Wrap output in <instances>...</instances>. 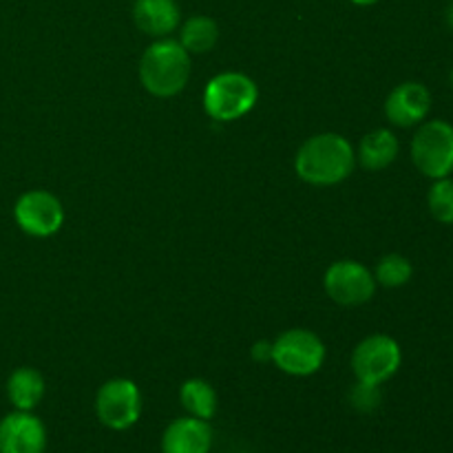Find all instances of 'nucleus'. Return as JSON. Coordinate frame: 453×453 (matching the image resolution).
Returning <instances> with one entry per match:
<instances>
[{"label":"nucleus","instance_id":"5","mask_svg":"<svg viewBox=\"0 0 453 453\" xmlns=\"http://www.w3.org/2000/svg\"><path fill=\"white\" fill-rule=\"evenodd\" d=\"M403 361L401 345L388 334H372L354 348L352 370L358 383L383 385L398 372Z\"/></svg>","mask_w":453,"mask_h":453},{"label":"nucleus","instance_id":"16","mask_svg":"<svg viewBox=\"0 0 453 453\" xmlns=\"http://www.w3.org/2000/svg\"><path fill=\"white\" fill-rule=\"evenodd\" d=\"M181 407L190 416L202 420H211L217 414V392L203 379H188L180 389Z\"/></svg>","mask_w":453,"mask_h":453},{"label":"nucleus","instance_id":"2","mask_svg":"<svg viewBox=\"0 0 453 453\" xmlns=\"http://www.w3.org/2000/svg\"><path fill=\"white\" fill-rule=\"evenodd\" d=\"M190 78V53L180 40L159 38L144 51L140 62V80L155 97H173Z\"/></svg>","mask_w":453,"mask_h":453},{"label":"nucleus","instance_id":"11","mask_svg":"<svg viewBox=\"0 0 453 453\" xmlns=\"http://www.w3.org/2000/svg\"><path fill=\"white\" fill-rule=\"evenodd\" d=\"M432 111V93L420 82H403L385 102V115L394 127L410 128L423 124Z\"/></svg>","mask_w":453,"mask_h":453},{"label":"nucleus","instance_id":"1","mask_svg":"<svg viewBox=\"0 0 453 453\" xmlns=\"http://www.w3.org/2000/svg\"><path fill=\"white\" fill-rule=\"evenodd\" d=\"M357 164L352 144L339 133H321L305 142L295 159L296 175L312 186H334L348 180Z\"/></svg>","mask_w":453,"mask_h":453},{"label":"nucleus","instance_id":"3","mask_svg":"<svg viewBox=\"0 0 453 453\" xmlns=\"http://www.w3.org/2000/svg\"><path fill=\"white\" fill-rule=\"evenodd\" d=\"M259 97V88L248 75L228 71L208 82L203 91V109L217 122H234L250 113Z\"/></svg>","mask_w":453,"mask_h":453},{"label":"nucleus","instance_id":"4","mask_svg":"<svg viewBox=\"0 0 453 453\" xmlns=\"http://www.w3.org/2000/svg\"><path fill=\"white\" fill-rule=\"evenodd\" d=\"M414 166L429 180H442L453 173V127L445 119L420 124L411 140Z\"/></svg>","mask_w":453,"mask_h":453},{"label":"nucleus","instance_id":"13","mask_svg":"<svg viewBox=\"0 0 453 453\" xmlns=\"http://www.w3.org/2000/svg\"><path fill=\"white\" fill-rule=\"evenodd\" d=\"M133 20L137 29L153 38H166L177 29L181 12L177 0H135L133 3Z\"/></svg>","mask_w":453,"mask_h":453},{"label":"nucleus","instance_id":"17","mask_svg":"<svg viewBox=\"0 0 453 453\" xmlns=\"http://www.w3.org/2000/svg\"><path fill=\"white\" fill-rule=\"evenodd\" d=\"M219 40V27L208 16H193L181 27L180 42L188 53H206Z\"/></svg>","mask_w":453,"mask_h":453},{"label":"nucleus","instance_id":"19","mask_svg":"<svg viewBox=\"0 0 453 453\" xmlns=\"http://www.w3.org/2000/svg\"><path fill=\"white\" fill-rule=\"evenodd\" d=\"M429 212L436 221L441 224L451 226L453 224V180L449 177H442V180L434 181V186L429 188L427 195Z\"/></svg>","mask_w":453,"mask_h":453},{"label":"nucleus","instance_id":"20","mask_svg":"<svg viewBox=\"0 0 453 453\" xmlns=\"http://www.w3.org/2000/svg\"><path fill=\"white\" fill-rule=\"evenodd\" d=\"M349 401L357 407L358 411L367 414V411H374L380 403V389L379 385H367V383H357V388L349 394Z\"/></svg>","mask_w":453,"mask_h":453},{"label":"nucleus","instance_id":"8","mask_svg":"<svg viewBox=\"0 0 453 453\" xmlns=\"http://www.w3.org/2000/svg\"><path fill=\"white\" fill-rule=\"evenodd\" d=\"M13 217L22 233L42 239L51 237L62 228L65 211L56 195L47 193V190H29L18 197Z\"/></svg>","mask_w":453,"mask_h":453},{"label":"nucleus","instance_id":"21","mask_svg":"<svg viewBox=\"0 0 453 453\" xmlns=\"http://www.w3.org/2000/svg\"><path fill=\"white\" fill-rule=\"evenodd\" d=\"M252 358L261 363L273 361V343H268V341H259V343L252 345Z\"/></svg>","mask_w":453,"mask_h":453},{"label":"nucleus","instance_id":"18","mask_svg":"<svg viewBox=\"0 0 453 453\" xmlns=\"http://www.w3.org/2000/svg\"><path fill=\"white\" fill-rule=\"evenodd\" d=\"M411 274H414V268H411L410 259H405L403 255H388L376 265L374 279L385 288H401L410 281Z\"/></svg>","mask_w":453,"mask_h":453},{"label":"nucleus","instance_id":"7","mask_svg":"<svg viewBox=\"0 0 453 453\" xmlns=\"http://www.w3.org/2000/svg\"><path fill=\"white\" fill-rule=\"evenodd\" d=\"M96 414L104 427L124 432L142 416L140 388L131 379H111L97 389Z\"/></svg>","mask_w":453,"mask_h":453},{"label":"nucleus","instance_id":"12","mask_svg":"<svg viewBox=\"0 0 453 453\" xmlns=\"http://www.w3.org/2000/svg\"><path fill=\"white\" fill-rule=\"evenodd\" d=\"M212 429L208 420L184 416L164 429L162 453H211Z\"/></svg>","mask_w":453,"mask_h":453},{"label":"nucleus","instance_id":"10","mask_svg":"<svg viewBox=\"0 0 453 453\" xmlns=\"http://www.w3.org/2000/svg\"><path fill=\"white\" fill-rule=\"evenodd\" d=\"M47 429L31 411H12L0 420V453H44Z\"/></svg>","mask_w":453,"mask_h":453},{"label":"nucleus","instance_id":"23","mask_svg":"<svg viewBox=\"0 0 453 453\" xmlns=\"http://www.w3.org/2000/svg\"><path fill=\"white\" fill-rule=\"evenodd\" d=\"M447 25H449L451 31H453V0L449 4V9H447Z\"/></svg>","mask_w":453,"mask_h":453},{"label":"nucleus","instance_id":"22","mask_svg":"<svg viewBox=\"0 0 453 453\" xmlns=\"http://www.w3.org/2000/svg\"><path fill=\"white\" fill-rule=\"evenodd\" d=\"M352 4H357V7H372V4H376L379 0H349Z\"/></svg>","mask_w":453,"mask_h":453},{"label":"nucleus","instance_id":"6","mask_svg":"<svg viewBox=\"0 0 453 453\" xmlns=\"http://www.w3.org/2000/svg\"><path fill=\"white\" fill-rule=\"evenodd\" d=\"M326 345L310 330H288L273 343V363L290 376H310L321 370Z\"/></svg>","mask_w":453,"mask_h":453},{"label":"nucleus","instance_id":"24","mask_svg":"<svg viewBox=\"0 0 453 453\" xmlns=\"http://www.w3.org/2000/svg\"><path fill=\"white\" fill-rule=\"evenodd\" d=\"M451 87H453V69H451Z\"/></svg>","mask_w":453,"mask_h":453},{"label":"nucleus","instance_id":"9","mask_svg":"<svg viewBox=\"0 0 453 453\" xmlns=\"http://www.w3.org/2000/svg\"><path fill=\"white\" fill-rule=\"evenodd\" d=\"M327 296L339 305H363L374 296L376 279L358 261H336L323 279Z\"/></svg>","mask_w":453,"mask_h":453},{"label":"nucleus","instance_id":"15","mask_svg":"<svg viewBox=\"0 0 453 453\" xmlns=\"http://www.w3.org/2000/svg\"><path fill=\"white\" fill-rule=\"evenodd\" d=\"M44 396V379L34 367H18L7 380V398L18 411H31Z\"/></svg>","mask_w":453,"mask_h":453},{"label":"nucleus","instance_id":"14","mask_svg":"<svg viewBox=\"0 0 453 453\" xmlns=\"http://www.w3.org/2000/svg\"><path fill=\"white\" fill-rule=\"evenodd\" d=\"M398 140L389 128H376L367 133L358 146V162L367 171H383L396 159Z\"/></svg>","mask_w":453,"mask_h":453}]
</instances>
